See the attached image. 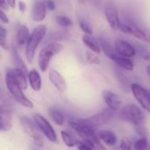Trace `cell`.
I'll return each instance as SVG.
<instances>
[{
    "instance_id": "obj_14",
    "label": "cell",
    "mask_w": 150,
    "mask_h": 150,
    "mask_svg": "<svg viewBox=\"0 0 150 150\" xmlns=\"http://www.w3.org/2000/svg\"><path fill=\"white\" fill-rule=\"evenodd\" d=\"M12 127L11 120V108L4 104H2L1 106V126L0 130L2 132H9Z\"/></svg>"
},
{
    "instance_id": "obj_32",
    "label": "cell",
    "mask_w": 150,
    "mask_h": 150,
    "mask_svg": "<svg viewBox=\"0 0 150 150\" xmlns=\"http://www.w3.org/2000/svg\"><path fill=\"white\" fill-rule=\"evenodd\" d=\"M0 21L4 24H8L9 23V18L7 17V15L4 13V10H1V12H0Z\"/></svg>"
},
{
    "instance_id": "obj_34",
    "label": "cell",
    "mask_w": 150,
    "mask_h": 150,
    "mask_svg": "<svg viewBox=\"0 0 150 150\" xmlns=\"http://www.w3.org/2000/svg\"><path fill=\"white\" fill-rule=\"evenodd\" d=\"M9 4L6 0H1V3H0V9L1 10H4V11H8L9 10Z\"/></svg>"
},
{
    "instance_id": "obj_10",
    "label": "cell",
    "mask_w": 150,
    "mask_h": 150,
    "mask_svg": "<svg viewBox=\"0 0 150 150\" xmlns=\"http://www.w3.org/2000/svg\"><path fill=\"white\" fill-rule=\"evenodd\" d=\"M105 14L107 19V22L110 25V27L113 30L120 29V20L119 17V13L117 11V8L115 5L112 3H107L105 6Z\"/></svg>"
},
{
    "instance_id": "obj_26",
    "label": "cell",
    "mask_w": 150,
    "mask_h": 150,
    "mask_svg": "<svg viewBox=\"0 0 150 150\" xmlns=\"http://www.w3.org/2000/svg\"><path fill=\"white\" fill-rule=\"evenodd\" d=\"M55 20L57 22V24L62 27H69V26H71L72 25V20L65 16V15H58L55 17Z\"/></svg>"
},
{
    "instance_id": "obj_37",
    "label": "cell",
    "mask_w": 150,
    "mask_h": 150,
    "mask_svg": "<svg viewBox=\"0 0 150 150\" xmlns=\"http://www.w3.org/2000/svg\"><path fill=\"white\" fill-rule=\"evenodd\" d=\"M6 1L8 2V4H9L11 8L14 9L16 7V0H6Z\"/></svg>"
},
{
    "instance_id": "obj_8",
    "label": "cell",
    "mask_w": 150,
    "mask_h": 150,
    "mask_svg": "<svg viewBox=\"0 0 150 150\" xmlns=\"http://www.w3.org/2000/svg\"><path fill=\"white\" fill-rule=\"evenodd\" d=\"M114 115H115V110H112L108 107L107 109L102 111L101 112L98 114H95L89 118H84V119H80V120L83 121L84 123L96 128L107 123L109 120H111L114 117Z\"/></svg>"
},
{
    "instance_id": "obj_20",
    "label": "cell",
    "mask_w": 150,
    "mask_h": 150,
    "mask_svg": "<svg viewBox=\"0 0 150 150\" xmlns=\"http://www.w3.org/2000/svg\"><path fill=\"white\" fill-rule=\"evenodd\" d=\"M98 136L101 142L108 146H114L117 143L116 134L110 130H100L98 133Z\"/></svg>"
},
{
    "instance_id": "obj_29",
    "label": "cell",
    "mask_w": 150,
    "mask_h": 150,
    "mask_svg": "<svg viewBox=\"0 0 150 150\" xmlns=\"http://www.w3.org/2000/svg\"><path fill=\"white\" fill-rule=\"evenodd\" d=\"M148 148V140L146 137H142L134 142V149L136 150H143Z\"/></svg>"
},
{
    "instance_id": "obj_25",
    "label": "cell",
    "mask_w": 150,
    "mask_h": 150,
    "mask_svg": "<svg viewBox=\"0 0 150 150\" xmlns=\"http://www.w3.org/2000/svg\"><path fill=\"white\" fill-rule=\"evenodd\" d=\"M11 55H12V61H13V63L16 65V68L22 69L24 72L27 73V75H28V72H27V69H26V66H25V62H23L22 58L19 56V54H18V51H17L15 48H13V49H12Z\"/></svg>"
},
{
    "instance_id": "obj_19",
    "label": "cell",
    "mask_w": 150,
    "mask_h": 150,
    "mask_svg": "<svg viewBox=\"0 0 150 150\" xmlns=\"http://www.w3.org/2000/svg\"><path fill=\"white\" fill-rule=\"evenodd\" d=\"M119 67L128 70V71H132L134 69V62L129 58V57H125L122 56L119 54H117L112 59Z\"/></svg>"
},
{
    "instance_id": "obj_3",
    "label": "cell",
    "mask_w": 150,
    "mask_h": 150,
    "mask_svg": "<svg viewBox=\"0 0 150 150\" xmlns=\"http://www.w3.org/2000/svg\"><path fill=\"white\" fill-rule=\"evenodd\" d=\"M62 48V45L57 42L48 43L43 48H41L38 54V65L42 72H46L47 70L52 58L58 54Z\"/></svg>"
},
{
    "instance_id": "obj_40",
    "label": "cell",
    "mask_w": 150,
    "mask_h": 150,
    "mask_svg": "<svg viewBox=\"0 0 150 150\" xmlns=\"http://www.w3.org/2000/svg\"><path fill=\"white\" fill-rule=\"evenodd\" d=\"M79 1H80L81 3H84V1H85V0H79Z\"/></svg>"
},
{
    "instance_id": "obj_36",
    "label": "cell",
    "mask_w": 150,
    "mask_h": 150,
    "mask_svg": "<svg viewBox=\"0 0 150 150\" xmlns=\"http://www.w3.org/2000/svg\"><path fill=\"white\" fill-rule=\"evenodd\" d=\"M145 32H146V39H145V41L150 44V31L148 30V29H145Z\"/></svg>"
},
{
    "instance_id": "obj_41",
    "label": "cell",
    "mask_w": 150,
    "mask_h": 150,
    "mask_svg": "<svg viewBox=\"0 0 150 150\" xmlns=\"http://www.w3.org/2000/svg\"><path fill=\"white\" fill-rule=\"evenodd\" d=\"M149 95H150V90H149Z\"/></svg>"
},
{
    "instance_id": "obj_16",
    "label": "cell",
    "mask_w": 150,
    "mask_h": 150,
    "mask_svg": "<svg viewBox=\"0 0 150 150\" xmlns=\"http://www.w3.org/2000/svg\"><path fill=\"white\" fill-rule=\"evenodd\" d=\"M28 82L30 87L34 91H40L41 90L42 82L40 73L36 69H32L28 73Z\"/></svg>"
},
{
    "instance_id": "obj_31",
    "label": "cell",
    "mask_w": 150,
    "mask_h": 150,
    "mask_svg": "<svg viewBox=\"0 0 150 150\" xmlns=\"http://www.w3.org/2000/svg\"><path fill=\"white\" fill-rule=\"evenodd\" d=\"M7 36V31L5 28H4L3 26L0 27V45L3 48H5L4 45H5V39Z\"/></svg>"
},
{
    "instance_id": "obj_12",
    "label": "cell",
    "mask_w": 150,
    "mask_h": 150,
    "mask_svg": "<svg viewBox=\"0 0 150 150\" xmlns=\"http://www.w3.org/2000/svg\"><path fill=\"white\" fill-rule=\"evenodd\" d=\"M47 10L46 0H35L33 4L31 11L32 18L36 22L43 21L47 15Z\"/></svg>"
},
{
    "instance_id": "obj_15",
    "label": "cell",
    "mask_w": 150,
    "mask_h": 150,
    "mask_svg": "<svg viewBox=\"0 0 150 150\" xmlns=\"http://www.w3.org/2000/svg\"><path fill=\"white\" fill-rule=\"evenodd\" d=\"M102 98L105 101V103L106 104V105L112 109L117 111L122 104L121 99L120 98V97L115 94L114 92L111 91H102Z\"/></svg>"
},
{
    "instance_id": "obj_24",
    "label": "cell",
    "mask_w": 150,
    "mask_h": 150,
    "mask_svg": "<svg viewBox=\"0 0 150 150\" xmlns=\"http://www.w3.org/2000/svg\"><path fill=\"white\" fill-rule=\"evenodd\" d=\"M61 135H62V139L64 142V144L69 147V148H74L76 146L78 145L79 141L76 139V137L71 134L68 131H62L61 132Z\"/></svg>"
},
{
    "instance_id": "obj_6",
    "label": "cell",
    "mask_w": 150,
    "mask_h": 150,
    "mask_svg": "<svg viewBox=\"0 0 150 150\" xmlns=\"http://www.w3.org/2000/svg\"><path fill=\"white\" fill-rule=\"evenodd\" d=\"M69 125L83 139L93 140L98 137V134H95V128L84 123L80 119L75 120H69Z\"/></svg>"
},
{
    "instance_id": "obj_4",
    "label": "cell",
    "mask_w": 150,
    "mask_h": 150,
    "mask_svg": "<svg viewBox=\"0 0 150 150\" xmlns=\"http://www.w3.org/2000/svg\"><path fill=\"white\" fill-rule=\"evenodd\" d=\"M119 117L125 121L132 123L135 127L143 125L145 120L144 112L142 111V109L139 106L134 104L123 107L119 113Z\"/></svg>"
},
{
    "instance_id": "obj_5",
    "label": "cell",
    "mask_w": 150,
    "mask_h": 150,
    "mask_svg": "<svg viewBox=\"0 0 150 150\" xmlns=\"http://www.w3.org/2000/svg\"><path fill=\"white\" fill-rule=\"evenodd\" d=\"M20 123L22 125V127L24 131L26 133L27 135H29L33 143L38 148H43L44 146V140L40 134V130L38 127L37 124L33 120V119H30L25 116H22L20 118Z\"/></svg>"
},
{
    "instance_id": "obj_27",
    "label": "cell",
    "mask_w": 150,
    "mask_h": 150,
    "mask_svg": "<svg viewBox=\"0 0 150 150\" xmlns=\"http://www.w3.org/2000/svg\"><path fill=\"white\" fill-rule=\"evenodd\" d=\"M120 148L124 150H131L134 148L133 139L130 137H123L120 141Z\"/></svg>"
},
{
    "instance_id": "obj_2",
    "label": "cell",
    "mask_w": 150,
    "mask_h": 150,
    "mask_svg": "<svg viewBox=\"0 0 150 150\" xmlns=\"http://www.w3.org/2000/svg\"><path fill=\"white\" fill-rule=\"evenodd\" d=\"M5 84L7 87V90L9 91L11 97L14 98L16 102L20 104L21 105L26 107V108H33V104L32 101L25 97V95L23 92V89L20 87V85L17 83L13 76L11 75V71H7L5 75Z\"/></svg>"
},
{
    "instance_id": "obj_35",
    "label": "cell",
    "mask_w": 150,
    "mask_h": 150,
    "mask_svg": "<svg viewBox=\"0 0 150 150\" xmlns=\"http://www.w3.org/2000/svg\"><path fill=\"white\" fill-rule=\"evenodd\" d=\"M18 9L20 11V12H25V10H26V4H25V2H22V1L18 2Z\"/></svg>"
},
{
    "instance_id": "obj_1",
    "label": "cell",
    "mask_w": 150,
    "mask_h": 150,
    "mask_svg": "<svg viewBox=\"0 0 150 150\" xmlns=\"http://www.w3.org/2000/svg\"><path fill=\"white\" fill-rule=\"evenodd\" d=\"M47 27L46 25H38L33 30L30 38L25 45V57L29 63H31L34 58L35 52L38 48L39 44L45 38L47 34Z\"/></svg>"
},
{
    "instance_id": "obj_30",
    "label": "cell",
    "mask_w": 150,
    "mask_h": 150,
    "mask_svg": "<svg viewBox=\"0 0 150 150\" xmlns=\"http://www.w3.org/2000/svg\"><path fill=\"white\" fill-rule=\"evenodd\" d=\"M79 25L82 29V31L84 33H87V34H92V29L91 28L90 25L83 19H79Z\"/></svg>"
},
{
    "instance_id": "obj_13",
    "label": "cell",
    "mask_w": 150,
    "mask_h": 150,
    "mask_svg": "<svg viewBox=\"0 0 150 150\" xmlns=\"http://www.w3.org/2000/svg\"><path fill=\"white\" fill-rule=\"evenodd\" d=\"M48 78L50 83L54 85V87L61 93H63L67 90V83L64 77L54 69H51L48 73Z\"/></svg>"
},
{
    "instance_id": "obj_21",
    "label": "cell",
    "mask_w": 150,
    "mask_h": 150,
    "mask_svg": "<svg viewBox=\"0 0 150 150\" xmlns=\"http://www.w3.org/2000/svg\"><path fill=\"white\" fill-rule=\"evenodd\" d=\"M11 75L13 76V77L15 78V80L17 81V83L20 85V87L25 91L27 89V80L25 77V72H24L22 69L15 68L11 70H10Z\"/></svg>"
},
{
    "instance_id": "obj_38",
    "label": "cell",
    "mask_w": 150,
    "mask_h": 150,
    "mask_svg": "<svg viewBox=\"0 0 150 150\" xmlns=\"http://www.w3.org/2000/svg\"><path fill=\"white\" fill-rule=\"evenodd\" d=\"M146 72H147L148 76L150 77V65H149V66L146 68Z\"/></svg>"
},
{
    "instance_id": "obj_28",
    "label": "cell",
    "mask_w": 150,
    "mask_h": 150,
    "mask_svg": "<svg viewBox=\"0 0 150 150\" xmlns=\"http://www.w3.org/2000/svg\"><path fill=\"white\" fill-rule=\"evenodd\" d=\"M97 54H96L95 52H93L91 50H87L86 51V60H87V62L91 63V64H99L100 60H99V58H98V56Z\"/></svg>"
},
{
    "instance_id": "obj_11",
    "label": "cell",
    "mask_w": 150,
    "mask_h": 150,
    "mask_svg": "<svg viewBox=\"0 0 150 150\" xmlns=\"http://www.w3.org/2000/svg\"><path fill=\"white\" fill-rule=\"evenodd\" d=\"M114 49L119 54L125 57L132 58L136 54L135 47L131 43L124 40H117L114 43Z\"/></svg>"
},
{
    "instance_id": "obj_33",
    "label": "cell",
    "mask_w": 150,
    "mask_h": 150,
    "mask_svg": "<svg viewBox=\"0 0 150 150\" xmlns=\"http://www.w3.org/2000/svg\"><path fill=\"white\" fill-rule=\"evenodd\" d=\"M46 5L47 10L49 11H54L55 9V4L54 0H46Z\"/></svg>"
},
{
    "instance_id": "obj_39",
    "label": "cell",
    "mask_w": 150,
    "mask_h": 150,
    "mask_svg": "<svg viewBox=\"0 0 150 150\" xmlns=\"http://www.w3.org/2000/svg\"><path fill=\"white\" fill-rule=\"evenodd\" d=\"M145 58H146L147 61H150V54H147V55L145 56Z\"/></svg>"
},
{
    "instance_id": "obj_9",
    "label": "cell",
    "mask_w": 150,
    "mask_h": 150,
    "mask_svg": "<svg viewBox=\"0 0 150 150\" xmlns=\"http://www.w3.org/2000/svg\"><path fill=\"white\" fill-rule=\"evenodd\" d=\"M130 88L134 97L139 102L142 107L150 113V95L149 90L138 83H132Z\"/></svg>"
},
{
    "instance_id": "obj_7",
    "label": "cell",
    "mask_w": 150,
    "mask_h": 150,
    "mask_svg": "<svg viewBox=\"0 0 150 150\" xmlns=\"http://www.w3.org/2000/svg\"><path fill=\"white\" fill-rule=\"evenodd\" d=\"M33 120L37 124L38 127L40 128V132L44 134V136L51 142H57V135L54 129V127L51 126V124L48 122V120L43 117L42 115L39 113H35L33 116Z\"/></svg>"
},
{
    "instance_id": "obj_17",
    "label": "cell",
    "mask_w": 150,
    "mask_h": 150,
    "mask_svg": "<svg viewBox=\"0 0 150 150\" xmlns=\"http://www.w3.org/2000/svg\"><path fill=\"white\" fill-rule=\"evenodd\" d=\"M30 32L27 26L24 25H20L18 27L17 34H16V43L18 46H24L26 45L29 38H30Z\"/></svg>"
},
{
    "instance_id": "obj_23",
    "label": "cell",
    "mask_w": 150,
    "mask_h": 150,
    "mask_svg": "<svg viewBox=\"0 0 150 150\" xmlns=\"http://www.w3.org/2000/svg\"><path fill=\"white\" fill-rule=\"evenodd\" d=\"M48 114L51 118V120L58 126H62L64 124L65 121V118L64 115L62 114V112L61 111H59L58 109L55 108H50L48 110Z\"/></svg>"
},
{
    "instance_id": "obj_18",
    "label": "cell",
    "mask_w": 150,
    "mask_h": 150,
    "mask_svg": "<svg viewBox=\"0 0 150 150\" xmlns=\"http://www.w3.org/2000/svg\"><path fill=\"white\" fill-rule=\"evenodd\" d=\"M82 41L83 43L91 51L95 52L96 54H99L101 52V47L99 45V42L98 40L93 38L91 34H83L82 37Z\"/></svg>"
},
{
    "instance_id": "obj_22",
    "label": "cell",
    "mask_w": 150,
    "mask_h": 150,
    "mask_svg": "<svg viewBox=\"0 0 150 150\" xmlns=\"http://www.w3.org/2000/svg\"><path fill=\"white\" fill-rule=\"evenodd\" d=\"M98 40L99 45H100V47H101V49L103 50V52L105 53V54L107 57H109L111 60L118 54V53L115 51L114 47H112V45H111L106 40H105V39H103V38H98Z\"/></svg>"
}]
</instances>
